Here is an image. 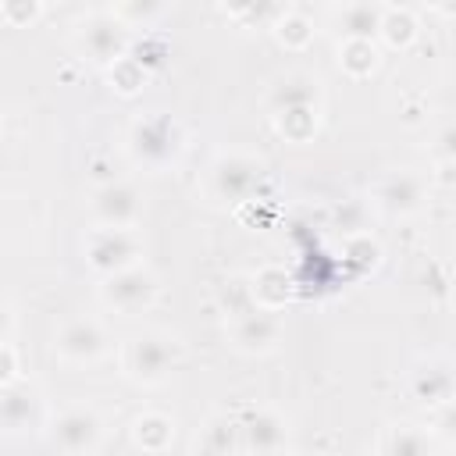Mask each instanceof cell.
I'll return each instance as SVG.
<instances>
[{
  "label": "cell",
  "instance_id": "obj_1",
  "mask_svg": "<svg viewBox=\"0 0 456 456\" xmlns=\"http://www.w3.org/2000/svg\"><path fill=\"white\" fill-rule=\"evenodd\" d=\"M125 150H128L132 164H139L146 171H167L185 153V128L178 118L164 114V110L139 114L125 132Z\"/></svg>",
  "mask_w": 456,
  "mask_h": 456
},
{
  "label": "cell",
  "instance_id": "obj_2",
  "mask_svg": "<svg viewBox=\"0 0 456 456\" xmlns=\"http://www.w3.org/2000/svg\"><path fill=\"white\" fill-rule=\"evenodd\" d=\"M264 178H267V167H264L260 157L242 153V150H228V153H217L214 164L207 167L203 192H207L210 203L242 207V203L260 196Z\"/></svg>",
  "mask_w": 456,
  "mask_h": 456
},
{
  "label": "cell",
  "instance_id": "obj_3",
  "mask_svg": "<svg viewBox=\"0 0 456 456\" xmlns=\"http://www.w3.org/2000/svg\"><path fill=\"white\" fill-rule=\"evenodd\" d=\"M178 342L167 331H139L121 346V370L139 388H157L178 367Z\"/></svg>",
  "mask_w": 456,
  "mask_h": 456
},
{
  "label": "cell",
  "instance_id": "obj_4",
  "mask_svg": "<svg viewBox=\"0 0 456 456\" xmlns=\"http://www.w3.org/2000/svg\"><path fill=\"white\" fill-rule=\"evenodd\" d=\"M132 46V32L103 7V11H93L86 14L78 25H75V50L93 61L96 68H110L118 57H125Z\"/></svg>",
  "mask_w": 456,
  "mask_h": 456
},
{
  "label": "cell",
  "instance_id": "obj_5",
  "mask_svg": "<svg viewBox=\"0 0 456 456\" xmlns=\"http://www.w3.org/2000/svg\"><path fill=\"white\" fill-rule=\"evenodd\" d=\"M82 253H86V264L100 278H107V274H118L125 267L142 264V239L135 228H100L96 224L86 232Z\"/></svg>",
  "mask_w": 456,
  "mask_h": 456
},
{
  "label": "cell",
  "instance_id": "obj_6",
  "mask_svg": "<svg viewBox=\"0 0 456 456\" xmlns=\"http://www.w3.org/2000/svg\"><path fill=\"white\" fill-rule=\"evenodd\" d=\"M46 435L50 445L64 456H96L103 442V420L93 406H64L46 420Z\"/></svg>",
  "mask_w": 456,
  "mask_h": 456
},
{
  "label": "cell",
  "instance_id": "obj_7",
  "mask_svg": "<svg viewBox=\"0 0 456 456\" xmlns=\"http://www.w3.org/2000/svg\"><path fill=\"white\" fill-rule=\"evenodd\" d=\"M157 296H160V281L146 264L100 278V303L118 314H142L157 303Z\"/></svg>",
  "mask_w": 456,
  "mask_h": 456
},
{
  "label": "cell",
  "instance_id": "obj_8",
  "mask_svg": "<svg viewBox=\"0 0 456 456\" xmlns=\"http://www.w3.org/2000/svg\"><path fill=\"white\" fill-rule=\"evenodd\" d=\"M46 399L32 381L18 378L0 388V435H36L46 428Z\"/></svg>",
  "mask_w": 456,
  "mask_h": 456
},
{
  "label": "cell",
  "instance_id": "obj_9",
  "mask_svg": "<svg viewBox=\"0 0 456 456\" xmlns=\"http://www.w3.org/2000/svg\"><path fill=\"white\" fill-rule=\"evenodd\" d=\"M53 353L64 363L93 367L110 353V335L96 317H68L53 335Z\"/></svg>",
  "mask_w": 456,
  "mask_h": 456
},
{
  "label": "cell",
  "instance_id": "obj_10",
  "mask_svg": "<svg viewBox=\"0 0 456 456\" xmlns=\"http://www.w3.org/2000/svg\"><path fill=\"white\" fill-rule=\"evenodd\" d=\"M89 210L100 228H135L142 217V192L128 178H110L93 189Z\"/></svg>",
  "mask_w": 456,
  "mask_h": 456
},
{
  "label": "cell",
  "instance_id": "obj_11",
  "mask_svg": "<svg viewBox=\"0 0 456 456\" xmlns=\"http://www.w3.org/2000/svg\"><path fill=\"white\" fill-rule=\"evenodd\" d=\"M428 185H431V178H424L420 171L399 167V171H388V175L378 178V185L370 192V203L388 217H410L424 207Z\"/></svg>",
  "mask_w": 456,
  "mask_h": 456
},
{
  "label": "cell",
  "instance_id": "obj_12",
  "mask_svg": "<svg viewBox=\"0 0 456 456\" xmlns=\"http://www.w3.org/2000/svg\"><path fill=\"white\" fill-rule=\"evenodd\" d=\"M239 445L242 456H285L289 420L271 406H256L239 420Z\"/></svg>",
  "mask_w": 456,
  "mask_h": 456
},
{
  "label": "cell",
  "instance_id": "obj_13",
  "mask_svg": "<svg viewBox=\"0 0 456 456\" xmlns=\"http://www.w3.org/2000/svg\"><path fill=\"white\" fill-rule=\"evenodd\" d=\"M228 338L239 353L246 356H264V353H274L278 342H281V317L271 314V310H256L249 306L246 314L232 317L228 321Z\"/></svg>",
  "mask_w": 456,
  "mask_h": 456
},
{
  "label": "cell",
  "instance_id": "obj_14",
  "mask_svg": "<svg viewBox=\"0 0 456 456\" xmlns=\"http://www.w3.org/2000/svg\"><path fill=\"white\" fill-rule=\"evenodd\" d=\"M410 392L428 410H445L452 403V392H456V378H452L449 360H438V356L420 360L410 374Z\"/></svg>",
  "mask_w": 456,
  "mask_h": 456
},
{
  "label": "cell",
  "instance_id": "obj_15",
  "mask_svg": "<svg viewBox=\"0 0 456 456\" xmlns=\"http://www.w3.org/2000/svg\"><path fill=\"white\" fill-rule=\"evenodd\" d=\"M292 107H321V82L310 71H285L267 89V110H292Z\"/></svg>",
  "mask_w": 456,
  "mask_h": 456
},
{
  "label": "cell",
  "instance_id": "obj_16",
  "mask_svg": "<svg viewBox=\"0 0 456 456\" xmlns=\"http://www.w3.org/2000/svg\"><path fill=\"white\" fill-rule=\"evenodd\" d=\"M381 11H385V4H378V0H349V4L331 7V21L342 39H378Z\"/></svg>",
  "mask_w": 456,
  "mask_h": 456
},
{
  "label": "cell",
  "instance_id": "obj_17",
  "mask_svg": "<svg viewBox=\"0 0 456 456\" xmlns=\"http://www.w3.org/2000/svg\"><path fill=\"white\" fill-rule=\"evenodd\" d=\"M292 292H296V289H292V278L285 274V267L267 264V267H260V271L249 278V299H253L256 310H271V314H278V310L289 306Z\"/></svg>",
  "mask_w": 456,
  "mask_h": 456
},
{
  "label": "cell",
  "instance_id": "obj_18",
  "mask_svg": "<svg viewBox=\"0 0 456 456\" xmlns=\"http://www.w3.org/2000/svg\"><path fill=\"white\" fill-rule=\"evenodd\" d=\"M196 456H242L239 420L228 413H210L196 435Z\"/></svg>",
  "mask_w": 456,
  "mask_h": 456
},
{
  "label": "cell",
  "instance_id": "obj_19",
  "mask_svg": "<svg viewBox=\"0 0 456 456\" xmlns=\"http://www.w3.org/2000/svg\"><path fill=\"white\" fill-rule=\"evenodd\" d=\"M132 442L150 452V456H160L171 449L175 442V417L160 413V410H142L135 420H132Z\"/></svg>",
  "mask_w": 456,
  "mask_h": 456
},
{
  "label": "cell",
  "instance_id": "obj_20",
  "mask_svg": "<svg viewBox=\"0 0 456 456\" xmlns=\"http://www.w3.org/2000/svg\"><path fill=\"white\" fill-rule=\"evenodd\" d=\"M417 32H420V21H417V14H413L410 7H403V4H385L381 25H378V39H381L385 46L406 50V46L417 39Z\"/></svg>",
  "mask_w": 456,
  "mask_h": 456
},
{
  "label": "cell",
  "instance_id": "obj_21",
  "mask_svg": "<svg viewBox=\"0 0 456 456\" xmlns=\"http://www.w3.org/2000/svg\"><path fill=\"white\" fill-rule=\"evenodd\" d=\"M381 64V50L374 39H338V68L349 78H370Z\"/></svg>",
  "mask_w": 456,
  "mask_h": 456
},
{
  "label": "cell",
  "instance_id": "obj_22",
  "mask_svg": "<svg viewBox=\"0 0 456 456\" xmlns=\"http://www.w3.org/2000/svg\"><path fill=\"white\" fill-rule=\"evenodd\" d=\"M271 32H274V39H278V46H285V50H306L310 43H314V18L310 14H303V11H296V7H285L274 21H271Z\"/></svg>",
  "mask_w": 456,
  "mask_h": 456
},
{
  "label": "cell",
  "instance_id": "obj_23",
  "mask_svg": "<svg viewBox=\"0 0 456 456\" xmlns=\"http://www.w3.org/2000/svg\"><path fill=\"white\" fill-rule=\"evenodd\" d=\"M278 135L285 142H310L321 128V107H292V110H278L271 114Z\"/></svg>",
  "mask_w": 456,
  "mask_h": 456
},
{
  "label": "cell",
  "instance_id": "obj_24",
  "mask_svg": "<svg viewBox=\"0 0 456 456\" xmlns=\"http://www.w3.org/2000/svg\"><path fill=\"white\" fill-rule=\"evenodd\" d=\"M385 456H435V442L417 424H392L385 431Z\"/></svg>",
  "mask_w": 456,
  "mask_h": 456
},
{
  "label": "cell",
  "instance_id": "obj_25",
  "mask_svg": "<svg viewBox=\"0 0 456 456\" xmlns=\"http://www.w3.org/2000/svg\"><path fill=\"white\" fill-rule=\"evenodd\" d=\"M103 75H107V82H110V89H114L118 96H139L142 86L150 82V71H146L132 53L118 57L110 68H103Z\"/></svg>",
  "mask_w": 456,
  "mask_h": 456
},
{
  "label": "cell",
  "instance_id": "obj_26",
  "mask_svg": "<svg viewBox=\"0 0 456 456\" xmlns=\"http://www.w3.org/2000/svg\"><path fill=\"white\" fill-rule=\"evenodd\" d=\"M342 264L353 267L356 274H367L381 264V242L370 235V232H360V235H346L342 239Z\"/></svg>",
  "mask_w": 456,
  "mask_h": 456
},
{
  "label": "cell",
  "instance_id": "obj_27",
  "mask_svg": "<svg viewBox=\"0 0 456 456\" xmlns=\"http://www.w3.org/2000/svg\"><path fill=\"white\" fill-rule=\"evenodd\" d=\"M107 11H110V14H114L128 32H132V28H139V25H142V28H150L157 18H164V14H167V7H164V4H157V0H121V4H110Z\"/></svg>",
  "mask_w": 456,
  "mask_h": 456
},
{
  "label": "cell",
  "instance_id": "obj_28",
  "mask_svg": "<svg viewBox=\"0 0 456 456\" xmlns=\"http://www.w3.org/2000/svg\"><path fill=\"white\" fill-rule=\"evenodd\" d=\"M367 217H370V207L363 203V200H342V203H335V210H331V228L335 232H342V239L346 235H360V232H367Z\"/></svg>",
  "mask_w": 456,
  "mask_h": 456
},
{
  "label": "cell",
  "instance_id": "obj_29",
  "mask_svg": "<svg viewBox=\"0 0 456 456\" xmlns=\"http://www.w3.org/2000/svg\"><path fill=\"white\" fill-rule=\"evenodd\" d=\"M0 18L14 28H28L43 18V4L39 0H4L0 4Z\"/></svg>",
  "mask_w": 456,
  "mask_h": 456
},
{
  "label": "cell",
  "instance_id": "obj_30",
  "mask_svg": "<svg viewBox=\"0 0 456 456\" xmlns=\"http://www.w3.org/2000/svg\"><path fill=\"white\" fill-rule=\"evenodd\" d=\"M128 53L146 68V71H153L160 61H164V53H167V46H164V39H157V36H142V39H132V46H128Z\"/></svg>",
  "mask_w": 456,
  "mask_h": 456
},
{
  "label": "cell",
  "instance_id": "obj_31",
  "mask_svg": "<svg viewBox=\"0 0 456 456\" xmlns=\"http://www.w3.org/2000/svg\"><path fill=\"white\" fill-rule=\"evenodd\" d=\"M18 381V353L11 342H0V388Z\"/></svg>",
  "mask_w": 456,
  "mask_h": 456
},
{
  "label": "cell",
  "instance_id": "obj_32",
  "mask_svg": "<svg viewBox=\"0 0 456 456\" xmlns=\"http://www.w3.org/2000/svg\"><path fill=\"white\" fill-rule=\"evenodd\" d=\"M11 331H14V310L0 299V342H7V338H11Z\"/></svg>",
  "mask_w": 456,
  "mask_h": 456
}]
</instances>
